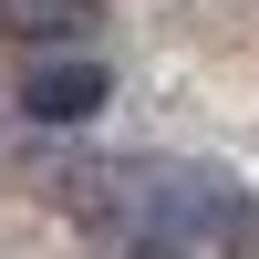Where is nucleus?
I'll return each mask as SVG.
<instances>
[{
	"label": "nucleus",
	"mask_w": 259,
	"mask_h": 259,
	"mask_svg": "<svg viewBox=\"0 0 259 259\" xmlns=\"http://www.w3.org/2000/svg\"><path fill=\"white\" fill-rule=\"evenodd\" d=\"M104 0H0V41H83Z\"/></svg>",
	"instance_id": "nucleus-3"
},
{
	"label": "nucleus",
	"mask_w": 259,
	"mask_h": 259,
	"mask_svg": "<svg viewBox=\"0 0 259 259\" xmlns=\"http://www.w3.org/2000/svg\"><path fill=\"white\" fill-rule=\"evenodd\" d=\"M41 187H52V207L104 259H197V249L259 259V197L239 177H218V166H177V156H52Z\"/></svg>",
	"instance_id": "nucleus-1"
},
{
	"label": "nucleus",
	"mask_w": 259,
	"mask_h": 259,
	"mask_svg": "<svg viewBox=\"0 0 259 259\" xmlns=\"http://www.w3.org/2000/svg\"><path fill=\"white\" fill-rule=\"evenodd\" d=\"M104 94H114V73H104L94 52H52V62L21 73V114H31V124H94Z\"/></svg>",
	"instance_id": "nucleus-2"
}]
</instances>
